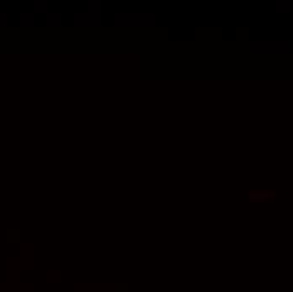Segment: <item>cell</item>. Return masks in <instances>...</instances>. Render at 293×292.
<instances>
[{"label": "cell", "instance_id": "6da1fadb", "mask_svg": "<svg viewBox=\"0 0 293 292\" xmlns=\"http://www.w3.org/2000/svg\"><path fill=\"white\" fill-rule=\"evenodd\" d=\"M268 196H270V194H251V196H249V199H264V198H268Z\"/></svg>", "mask_w": 293, "mask_h": 292}]
</instances>
